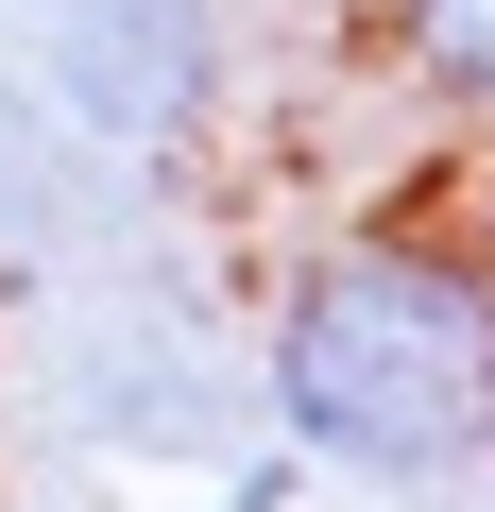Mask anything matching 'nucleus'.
Masks as SVG:
<instances>
[{
  "label": "nucleus",
  "mask_w": 495,
  "mask_h": 512,
  "mask_svg": "<svg viewBox=\"0 0 495 512\" xmlns=\"http://www.w3.org/2000/svg\"><path fill=\"white\" fill-rule=\"evenodd\" d=\"M257 410L308 478H376V495L495 461V274H478V239L444 205L325 222L257 308Z\"/></svg>",
  "instance_id": "nucleus-1"
},
{
  "label": "nucleus",
  "mask_w": 495,
  "mask_h": 512,
  "mask_svg": "<svg viewBox=\"0 0 495 512\" xmlns=\"http://www.w3.org/2000/svg\"><path fill=\"white\" fill-rule=\"evenodd\" d=\"M52 120L69 137H120V154H171L222 120V18L205 0H69L52 18Z\"/></svg>",
  "instance_id": "nucleus-2"
},
{
  "label": "nucleus",
  "mask_w": 495,
  "mask_h": 512,
  "mask_svg": "<svg viewBox=\"0 0 495 512\" xmlns=\"http://www.w3.org/2000/svg\"><path fill=\"white\" fill-rule=\"evenodd\" d=\"M376 35H393L410 103H444L461 137H495V0H376Z\"/></svg>",
  "instance_id": "nucleus-3"
},
{
  "label": "nucleus",
  "mask_w": 495,
  "mask_h": 512,
  "mask_svg": "<svg viewBox=\"0 0 495 512\" xmlns=\"http://www.w3.org/2000/svg\"><path fill=\"white\" fill-rule=\"evenodd\" d=\"M461 239H478V274H495V137H478V188H461Z\"/></svg>",
  "instance_id": "nucleus-4"
}]
</instances>
